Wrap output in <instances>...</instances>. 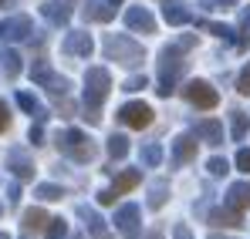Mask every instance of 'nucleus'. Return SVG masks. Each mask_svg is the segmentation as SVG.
<instances>
[{"instance_id":"f257e3e1","label":"nucleus","mask_w":250,"mask_h":239,"mask_svg":"<svg viewBox=\"0 0 250 239\" xmlns=\"http://www.w3.org/2000/svg\"><path fill=\"white\" fill-rule=\"evenodd\" d=\"M105 54L115 61V64H122V68H139L142 61H146V51H142V44L139 40H132L128 34H105Z\"/></svg>"},{"instance_id":"f03ea898","label":"nucleus","mask_w":250,"mask_h":239,"mask_svg":"<svg viewBox=\"0 0 250 239\" xmlns=\"http://www.w3.org/2000/svg\"><path fill=\"white\" fill-rule=\"evenodd\" d=\"M183 51L176 47V44H169L159 51V88H156V94L159 98H169L172 91H176V81L183 74V68H186V61L179 57Z\"/></svg>"},{"instance_id":"7ed1b4c3","label":"nucleus","mask_w":250,"mask_h":239,"mask_svg":"<svg viewBox=\"0 0 250 239\" xmlns=\"http://www.w3.org/2000/svg\"><path fill=\"white\" fill-rule=\"evenodd\" d=\"M108 91H112V74L105 71V68H88L84 71V108L88 111H98L102 108V101L108 98Z\"/></svg>"},{"instance_id":"20e7f679","label":"nucleus","mask_w":250,"mask_h":239,"mask_svg":"<svg viewBox=\"0 0 250 239\" xmlns=\"http://www.w3.org/2000/svg\"><path fill=\"white\" fill-rule=\"evenodd\" d=\"M54 142H58L61 155H68L71 162H91V159H95V145L88 142V135L78 131V128H64V131H58Z\"/></svg>"},{"instance_id":"39448f33","label":"nucleus","mask_w":250,"mask_h":239,"mask_svg":"<svg viewBox=\"0 0 250 239\" xmlns=\"http://www.w3.org/2000/svg\"><path fill=\"white\" fill-rule=\"evenodd\" d=\"M112 222H115V229H119L125 239H139L142 236V209H139L135 202H125L122 209L115 212Z\"/></svg>"},{"instance_id":"423d86ee","label":"nucleus","mask_w":250,"mask_h":239,"mask_svg":"<svg viewBox=\"0 0 250 239\" xmlns=\"http://www.w3.org/2000/svg\"><path fill=\"white\" fill-rule=\"evenodd\" d=\"M183 94H186V101H189L193 108H203V111H209V108H216V105H220V94H216V88H213L209 81H200V78L189 81Z\"/></svg>"},{"instance_id":"0eeeda50","label":"nucleus","mask_w":250,"mask_h":239,"mask_svg":"<svg viewBox=\"0 0 250 239\" xmlns=\"http://www.w3.org/2000/svg\"><path fill=\"white\" fill-rule=\"evenodd\" d=\"M119 121L128 125V128H146L152 121V108L146 101H125L122 108H119Z\"/></svg>"},{"instance_id":"6e6552de","label":"nucleus","mask_w":250,"mask_h":239,"mask_svg":"<svg viewBox=\"0 0 250 239\" xmlns=\"http://www.w3.org/2000/svg\"><path fill=\"white\" fill-rule=\"evenodd\" d=\"M125 27L128 31H139V34H156V17L149 14V7H128L125 10Z\"/></svg>"},{"instance_id":"1a4fd4ad","label":"nucleus","mask_w":250,"mask_h":239,"mask_svg":"<svg viewBox=\"0 0 250 239\" xmlns=\"http://www.w3.org/2000/svg\"><path fill=\"white\" fill-rule=\"evenodd\" d=\"M61 51L71 54V57H91L95 40H91L88 31H68V37H64V44H61Z\"/></svg>"},{"instance_id":"9d476101","label":"nucleus","mask_w":250,"mask_h":239,"mask_svg":"<svg viewBox=\"0 0 250 239\" xmlns=\"http://www.w3.org/2000/svg\"><path fill=\"white\" fill-rule=\"evenodd\" d=\"M169 148H172V165H186V162L196 159V135H176L172 142H169Z\"/></svg>"},{"instance_id":"9b49d317","label":"nucleus","mask_w":250,"mask_h":239,"mask_svg":"<svg viewBox=\"0 0 250 239\" xmlns=\"http://www.w3.org/2000/svg\"><path fill=\"white\" fill-rule=\"evenodd\" d=\"M31 34H34V24L24 14H17V17H10V20L0 24V37H7V40H27Z\"/></svg>"},{"instance_id":"f8f14e48","label":"nucleus","mask_w":250,"mask_h":239,"mask_svg":"<svg viewBox=\"0 0 250 239\" xmlns=\"http://www.w3.org/2000/svg\"><path fill=\"white\" fill-rule=\"evenodd\" d=\"M163 17H166V24H172V27L193 24V10H189L186 0H166V3H163Z\"/></svg>"},{"instance_id":"ddd939ff","label":"nucleus","mask_w":250,"mask_h":239,"mask_svg":"<svg viewBox=\"0 0 250 239\" xmlns=\"http://www.w3.org/2000/svg\"><path fill=\"white\" fill-rule=\"evenodd\" d=\"M7 168L14 172V179H34V162L27 159V152L24 148H10L7 152Z\"/></svg>"},{"instance_id":"4468645a","label":"nucleus","mask_w":250,"mask_h":239,"mask_svg":"<svg viewBox=\"0 0 250 239\" xmlns=\"http://www.w3.org/2000/svg\"><path fill=\"white\" fill-rule=\"evenodd\" d=\"M78 219L84 222V229H88V236L91 239H108V229H105V219L91 209V205H78Z\"/></svg>"},{"instance_id":"2eb2a0df","label":"nucleus","mask_w":250,"mask_h":239,"mask_svg":"<svg viewBox=\"0 0 250 239\" xmlns=\"http://www.w3.org/2000/svg\"><path fill=\"white\" fill-rule=\"evenodd\" d=\"M223 205L237 209V212H247L250 209V182H233L223 196Z\"/></svg>"},{"instance_id":"dca6fc26","label":"nucleus","mask_w":250,"mask_h":239,"mask_svg":"<svg viewBox=\"0 0 250 239\" xmlns=\"http://www.w3.org/2000/svg\"><path fill=\"white\" fill-rule=\"evenodd\" d=\"M41 14H44V20L54 24V27H64V24L71 20V7H68L64 0H47L41 7Z\"/></svg>"},{"instance_id":"f3484780","label":"nucleus","mask_w":250,"mask_h":239,"mask_svg":"<svg viewBox=\"0 0 250 239\" xmlns=\"http://www.w3.org/2000/svg\"><path fill=\"white\" fill-rule=\"evenodd\" d=\"M115 17V3L108 0H84V20H112Z\"/></svg>"},{"instance_id":"a211bd4d","label":"nucleus","mask_w":250,"mask_h":239,"mask_svg":"<svg viewBox=\"0 0 250 239\" xmlns=\"http://www.w3.org/2000/svg\"><path fill=\"white\" fill-rule=\"evenodd\" d=\"M196 138H203L207 145H220V142H223V125L213 121V118L196 121Z\"/></svg>"},{"instance_id":"6ab92c4d","label":"nucleus","mask_w":250,"mask_h":239,"mask_svg":"<svg viewBox=\"0 0 250 239\" xmlns=\"http://www.w3.org/2000/svg\"><path fill=\"white\" fill-rule=\"evenodd\" d=\"M209 222H213V226H223V229H233V226H240L244 219H240V212H237V209L220 205V209H213V212H209Z\"/></svg>"},{"instance_id":"aec40b11","label":"nucleus","mask_w":250,"mask_h":239,"mask_svg":"<svg viewBox=\"0 0 250 239\" xmlns=\"http://www.w3.org/2000/svg\"><path fill=\"white\" fill-rule=\"evenodd\" d=\"M166 199H169V179L149 182V199H146V205H149V209H163Z\"/></svg>"},{"instance_id":"412c9836","label":"nucleus","mask_w":250,"mask_h":239,"mask_svg":"<svg viewBox=\"0 0 250 239\" xmlns=\"http://www.w3.org/2000/svg\"><path fill=\"white\" fill-rule=\"evenodd\" d=\"M139 182H142V172H139V168H125L122 175L115 179L112 189H115V196H122V192H128V189H135Z\"/></svg>"},{"instance_id":"4be33fe9","label":"nucleus","mask_w":250,"mask_h":239,"mask_svg":"<svg viewBox=\"0 0 250 239\" xmlns=\"http://www.w3.org/2000/svg\"><path fill=\"white\" fill-rule=\"evenodd\" d=\"M47 222H51V216H47L44 209H38V205L24 212V229H27V233H34V229H47Z\"/></svg>"},{"instance_id":"5701e85b","label":"nucleus","mask_w":250,"mask_h":239,"mask_svg":"<svg viewBox=\"0 0 250 239\" xmlns=\"http://www.w3.org/2000/svg\"><path fill=\"white\" fill-rule=\"evenodd\" d=\"M17 105H21V108H24L27 115H34L38 121H47V111L41 108V101H38L34 94H27V91H21V94H17Z\"/></svg>"},{"instance_id":"b1692460","label":"nucleus","mask_w":250,"mask_h":239,"mask_svg":"<svg viewBox=\"0 0 250 239\" xmlns=\"http://www.w3.org/2000/svg\"><path fill=\"white\" fill-rule=\"evenodd\" d=\"M247 128H250V118L244 111H230V138H233V142H244Z\"/></svg>"},{"instance_id":"393cba45","label":"nucleus","mask_w":250,"mask_h":239,"mask_svg":"<svg viewBox=\"0 0 250 239\" xmlns=\"http://www.w3.org/2000/svg\"><path fill=\"white\" fill-rule=\"evenodd\" d=\"M34 196L41 202H58V199H64V189L54 185V182H41V185H34Z\"/></svg>"},{"instance_id":"a878e982","label":"nucleus","mask_w":250,"mask_h":239,"mask_svg":"<svg viewBox=\"0 0 250 239\" xmlns=\"http://www.w3.org/2000/svg\"><path fill=\"white\" fill-rule=\"evenodd\" d=\"M200 27H203V31H209V34H216V37L230 40V44H240V40H237V31H233V27H227V24H213V20H200Z\"/></svg>"},{"instance_id":"bb28decb","label":"nucleus","mask_w":250,"mask_h":239,"mask_svg":"<svg viewBox=\"0 0 250 239\" xmlns=\"http://www.w3.org/2000/svg\"><path fill=\"white\" fill-rule=\"evenodd\" d=\"M139 159H142V165H149V168H156V165L163 162V145H156V142H149V145H142V152H139Z\"/></svg>"},{"instance_id":"cd10ccee","label":"nucleus","mask_w":250,"mask_h":239,"mask_svg":"<svg viewBox=\"0 0 250 239\" xmlns=\"http://www.w3.org/2000/svg\"><path fill=\"white\" fill-rule=\"evenodd\" d=\"M105 148H108V155H112L115 162H122L125 155H128V138H125V135H112Z\"/></svg>"},{"instance_id":"c85d7f7f","label":"nucleus","mask_w":250,"mask_h":239,"mask_svg":"<svg viewBox=\"0 0 250 239\" xmlns=\"http://www.w3.org/2000/svg\"><path fill=\"white\" fill-rule=\"evenodd\" d=\"M44 88H47V94H51V98H64V94H68V88H71V81L61 78V74H51V81H47Z\"/></svg>"},{"instance_id":"c756f323","label":"nucleus","mask_w":250,"mask_h":239,"mask_svg":"<svg viewBox=\"0 0 250 239\" xmlns=\"http://www.w3.org/2000/svg\"><path fill=\"white\" fill-rule=\"evenodd\" d=\"M0 68H3L7 78H17V74H21V57H17V51H7V54L0 57Z\"/></svg>"},{"instance_id":"7c9ffc66","label":"nucleus","mask_w":250,"mask_h":239,"mask_svg":"<svg viewBox=\"0 0 250 239\" xmlns=\"http://www.w3.org/2000/svg\"><path fill=\"white\" fill-rule=\"evenodd\" d=\"M51 74H54V71H51L47 61H34V64H31V81H34V84H47Z\"/></svg>"},{"instance_id":"2f4dec72","label":"nucleus","mask_w":250,"mask_h":239,"mask_svg":"<svg viewBox=\"0 0 250 239\" xmlns=\"http://www.w3.org/2000/svg\"><path fill=\"white\" fill-rule=\"evenodd\" d=\"M64 236H68V222H64L61 216L51 219V222H47V239H64Z\"/></svg>"},{"instance_id":"473e14b6","label":"nucleus","mask_w":250,"mask_h":239,"mask_svg":"<svg viewBox=\"0 0 250 239\" xmlns=\"http://www.w3.org/2000/svg\"><path fill=\"white\" fill-rule=\"evenodd\" d=\"M207 172L209 175H227V172H230V162L220 159V155H213V159L207 162Z\"/></svg>"},{"instance_id":"72a5a7b5","label":"nucleus","mask_w":250,"mask_h":239,"mask_svg":"<svg viewBox=\"0 0 250 239\" xmlns=\"http://www.w3.org/2000/svg\"><path fill=\"white\" fill-rule=\"evenodd\" d=\"M237 0H200V7H207V10H227V7H233Z\"/></svg>"},{"instance_id":"f704fd0d","label":"nucleus","mask_w":250,"mask_h":239,"mask_svg":"<svg viewBox=\"0 0 250 239\" xmlns=\"http://www.w3.org/2000/svg\"><path fill=\"white\" fill-rule=\"evenodd\" d=\"M237 91L240 94H250V64L240 71V78H237Z\"/></svg>"},{"instance_id":"c9c22d12","label":"nucleus","mask_w":250,"mask_h":239,"mask_svg":"<svg viewBox=\"0 0 250 239\" xmlns=\"http://www.w3.org/2000/svg\"><path fill=\"white\" fill-rule=\"evenodd\" d=\"M142 88H149V81H146V74L142 78H128L122 84V91H142Z\"/></svg>"},{"instance_id":"e433bc0d","label":"nucleus","mask_w":250,"mask_h":239,"mask_svg":"<svg viewBox=\"0 0 250 239\" xmlns=\"http://www.w3.org/2000/svg\"><path fill=\"white\" fill-rule=\"evenodd\" d=\"M237 168L250 175V148H240V152H237Z\"/></svg>"},{"instance_id":"4c0bfd02","label":"nucleus","mask_w":250,"mask_h":239,"mask_svg":"<svg viewBox=\"0 0 250 239\" xmlns=\"http://www.w3.org/2000/svg\"><path fill=\"white\" fill-rule=\"evenodd\" d=\"M44 121H38V125H31V131H27V138L34 142V145H44V128H41Z\"/></svg>"},{"instance_id":"58836bf2","label":"nucleus","mask_w":250,"mask_h":239,"mask_svg":"<svg viewBox=\"0 0 250 239\" xmlns=\"http://www.w3.org/2000/svg\"><path fill=\"white\" fill-rule=\"evenodd\" d=\"M17 202H21V185L10 182V185H7V205H17Z\"/></svg>"},{"instance_id":"ea45409f","label":"nucleus","mask_w":250,"mask_h":239,"mask_svg":"<svg viewBox=\"0 0 250 239\" xmlns=\"http://www.w3.org/2000/svg\"><path fill=\"white\" fill-rule=\"evenodd\" d=\"M172 239H193V233H189V226H186V222L172 226Z\"/></svg>"},{"instance_id":"a19ab883","label":"nucleus","mask_w":250,"mask_h":239,"mask_svg":"<svg viewBox=\"0 0 250 239\" xmlns=\"http://www.w3.org/2000/svg\"><path fill=\"white\" fill-rule=\"evenodd\" d=\"M7 125H10V115H7V101L0 98V131H7Z\"/></svg>"},{"instance_id":"79ce46f5","label":"nucleus","mask_w":250,"mask_h":239,"mask_svg":"<svg viewBox=\"0 0 250 239\" xmlns=\"http://www.w3.org/2000/svg\"><path fill=\"white\" fill-rule=\"evenodd\" d=\"M98 202H102V205H112V202H115V189H102V192H98Z\"/></svg>"},{"instance_id":"37998d69","label":"nucleus","mask_w":250,"mask_h":239,"mask_svg":"<svg viewBox=\"0 0 250 239\" xmlns=\"http://www.w3.org/2000/svg\"><path fill=\"white\" fill-rule=\"evenodd\" d=\"M193 44H196V37H193V34H189V37H179V40H176V47H179V51H189Z\"/></svg>"},{"instance_id":"c03bdc74","label":"nucleus","mask_w":250,"mask_h":239,"mask_svg":"<svg viewBox=\"0 0 250 239\" xmlns=\"http://www.w3.org/2000/svg\"><path fill=\"white\" fill-rule=\"evenodd\" d=\"M240 31H250V7L240 10Z\"/></svg>"},{"instance_id":"a18cd8bd","label":"nucleus","mask_w":250,"mask_h":239,"mask_svg":"<svg viewBox=\"0 0 250 239\" xmlns=\"http://www.w3.org/2000/svg\"><path fill=\"white\" fill-rule=\"evenodd\" d=\"M142 239H163V233H146Z\"/></svg>"},{"instance_id":"49530a36","label":"nucleus","mask_w":250,"mask_h":239,"mask_svg":"<svg viewBox=\"0 0 250 239\" xmlns=\"http://www.w3.org/2000/svg\"><path fill=\"white\" fill-rule=\"evenodd\" d=\"M209 239H233V236H209Z\"/></svg>"},{"instance_id":"de8ad7c7","label":"nucleus","mask_w":250,"mask_h":239,"mask_svg":"<svg viewBox=\"0 0 250 239\" xmlns=\"http://www.w3.org/2000/svg\"><path fill=\"white\" fill-rule=\"evenodd\" d=\"M0 239H10V233H0Z\"/></svg>"},{"instance_id":"09e8293b","label":"nucleus","mask_w":250,"mask_h":239,"mask_svg":"<svg viewBox=\"0 0 250 239\" xmlns=\"http://www.w3.org/2000/svg\"><path fill=\"white\" fill-rule=\"evenodd\" d=\"M108 3H115V7H119V3H122V0H108Z\"/></svg>"}]
</instances>
